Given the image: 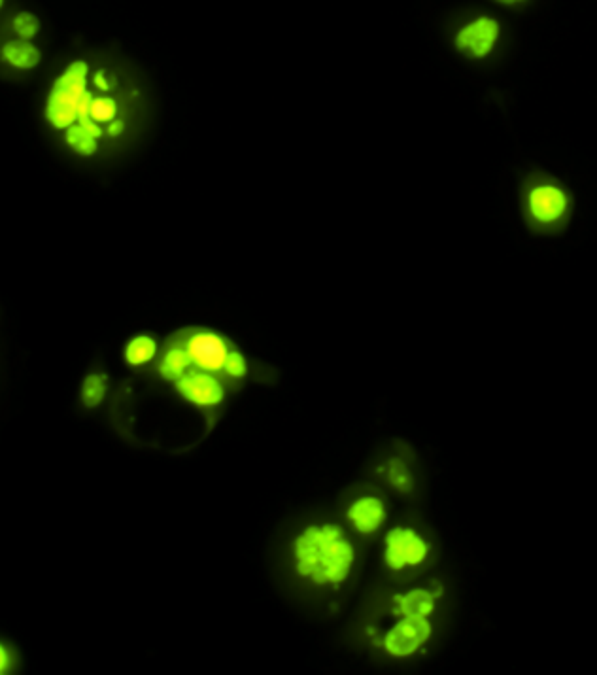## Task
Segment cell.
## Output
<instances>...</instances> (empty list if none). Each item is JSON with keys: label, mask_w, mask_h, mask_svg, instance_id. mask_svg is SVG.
<instances>
[{"label": "cell", "mask_w": 597, "mask_h": 675, "mask_svg": "<svg viewBox=\"0 0 597 675\" xmlns=\"http://www.w3.org/2000/svg\"><path fill=\"white\" fill-rule=\"evenodd\" d=\"M291 564L299 579L318 589H339L354 570L356 549L339 524L316 522L291 543Z\"/></svg>", "instance_id": "cell-1"}, {"label": "cell", "mask_w": 597, "mask_h": 675, "mask_svg": "<svg viewBox=\"0 0 597 675\" xmlns=\"http://www.w3.org/2000/svg\"><path fill=\"white\" fill-rule=\"evenodd\" d=\"M518 208L533 237H562L577 210L569 184L543 167L531 165L518 180Z\"/></svg>", "instance_id": "cell-2"}, {"label": "cell", "mask_w": 597, "mask_h": 675, "mask_svg": "<svg viewBox=\"0 0 597 675\" xmlns=\"http://www.w3.org/2000/svg\"><path fill=\"white\" fill-rule=\"evenodd\" d=\"M87 78L89 65L84 59L72 61L57 76L46 103V120L52 127L65 131L84 116L87 101L91 97L87 91Z\"/></svg>", "instance_id": "cell-3"}, {"label": "cell", "mask_w": 597, "mask_h": 675, "mask_svg": "<svg viewBox=\"0 0 597 675\" xmlns=\"http://www.w3.org/2000/svg\"><path fill=\"white\" fill-rule=\"evenodd\" d=\"M429 543L410 526H393L384 537L382 558L390 572H405L422 566L429 556Z\"/></svg>", "instance_id": "cell-4"}, {"label": "cell", "mask_w": 597, "mask_h": 675, "mask_svg": "<svg viewBox=\"0 0 597 675\" xmlns=\"http://www.w3.org/2000/svg\"><path fill=\"white\" fill-rule=\"evenodd\" d=\"M433 636V624L426 617H397V621L378 638L380 649L393 658H409L420 653Z\"/></svg>", "instance_id": "cell-5"}, {"label": "cell", "mask_w": 597, "mask_h": 675, "mask_svg": "<svg viewBox=\"0 0 597 675\" xmlns=\"http://www.w3.org/2000/svg\"><path fill=\"white\" fill-rule=\"evenodd\" d=\"M501 38V23L490 16H478L467 21L454 36L456 50L475 61L488 59Z\"/></svg>", "instance_id": "cell-6"}, {"label": "cell", "mask_w": 597, "mask_h": 675, "mask_svg": "<svg viewBox=\"0 0 597 675\" xmlns=\"http://www.w3.org/2000/svg\"><path fill=\"white\" fill-rule=\"evenodd\" d=\"M178 341L188 350L193 360V367L205 369L210 373L222 371L223 362L229 350L233 348L227 343L225 337L212 333V331H205V329H195L186 337H180Z\"/></svg>", "instance_id": "cell-7"}, {"label": "cell", "mask_w": 597, "mask_h": 675, "mask_svg": "<svg viewBox=\"0 0 597 675\" xmlns=\"http://www.w3.org/2000/svg\"><path fill=\"white\" fill-rule=\"evenodd\" d=\"M174 388L182 398L197 407H218L225 399V388L220 379H216L205 369H189L186 375L174 381Z\"/></svg>", "instance_id": "cell-8"}, {"label": "cell", "mask_w": 597, "mask_h": 675, "mask_svg": "<svg viewBox=\"0 0 597 675\" xmlns=\"http://www.w3.org/2000/svg\"><path fill=\"white\" fill-rule=\"evenodd\" d=\"M443 596V589L435 587H416V589L397 592L392 596L390 604V613L393 617H426L431 619V615L437 609V600Z\"/></svg>", "instance_id": "cell-9"}, {"label": "cell", "mask_w": 597, "mask_h": 675, "mask_svg": "<svg viewBox=\"0 0 597 675\" xmlns=\"http://www.w3.org/2000/svg\"><path fill=\"white\" fill-rule=\"evenodd\" d=\"M386 505L378 498V496H359L354 502H350L348 509H346V519L352 524V528L363 534V536H371L382 528V524L386 522Z\"/></svg>", "instance_id": "cell-10"}, {"label": "cell", "mask_w": 597, "mask_h": 675, "mask_svg": "<svg viewBox=\"0 0 597 675\" xmlns=\"http://www.w3.org/2000/svg\"><path fill=\"white\" fill-rule=\"evenodd\" d=\"M0 61L16 70H33L42 61V52L31 40L12 38L0 46Z\"/></svg>", "instance_id": "cell-11"}, {"label": "cell", "mask_w": 597, "mask_h": 675, "mask_svg": "<svg viewBox=\"0 0 597 675\" xmlns=\"http://www.w3.org/2000/svg\"><path fill=\"white\" fill-rule=\"evenodd\" d=\"M189 369H193V360H191L188 350L178 339L172 341L171 345L165 350L161 362H159V375L165 381L174 382L176 379H180L182 375H186Z\"/></svg>", "instance_id": "cell-12"}, {"label": "cell", "mask_w": 597, "mask_h": 675, "mask_svg": "<svg viewBox=\"0 0 597 675\" xmlns=\"http://www.w3.org/2000/svg\"><path fill=\"white\" fill-rule=\"evenodd\" d=\"M157 354V341L150 335H137L125 347V362L131 367L150 364Z\"/></svg>", "instance_id": "cell-13"}, {"label": "cell", "mask_w": 597, "mask_h": 675, "mask_svg": "<svg viewBox=\"0 0 597 675\" xmlns=\"http://www.w3.org/2000/svg\"><path fill=\"white\" fill-rule=\"evenodd\" d=\"M82 118H89L93 122L101 123V125L104 123L106 125V123L118 118V103L110 95H103V93L101 95H91L89 101H87L86 110H84Z\"/></svg>", "instance_id": "cell-14"}, {"label": "cell", "mask_w": 597, "mask_h": 675, "mask_svg": "<svg viewBox=\"0 0 597 675\" xmlns=\"http://www.w3.org/2000/svg\"><path fill=\"white\" fill-rule=\"evenodd\" d=\"M65 142L76 154L84 157L95 156L99 150V140L91 137L78 122L72 123L69 129H65Z\"/></svg>", "instance_id": "cell-15"}, {"label": "cell", "mask_w": 597, "mask_h": 675, "mask_svg": "<svg viewBox=\"0 0 597 675\" xmlns=\"http://www.w3.org/2000/svg\"><path fill=\"white\" fill-rule=\"evenodd\" d=\"M108 390V377L104 373H91L87 375L86 381L82 384V401L84 405L93 409L103 403L104 396Z\"/></svg>", "instance_id": "cell-16"}, {"label": "cell", "mask_w": 597, "mask_h": 675, "mask_svg": "<svg viewBox=\"0 0 597 675\" xmlns=\"http://www.w3.org/2000/svg\"><path fill=\"white\" fill-rule=\"evenodd\" d=\"M380 473L386 475V481L399 492H409L412 488V475H410L409 469L407 466L401 462V460H390L386 462L382 468H380Z\"/></svg>", "instance_id": "cell-17"}, {"label": "cell", "mask_w": 597, "mask_h": 675, "mask_svg": "<svg viewBox=\"0 0 597 675\" xmlns=\"http://www.w3.org/2000/svg\"><path fill=\"white\" fill-rule=\"evenodd\" d=\"M40 19L38 16H35L33 12H18L14 19H12V31L16 38H21V40H35L38 33H40Z\"/></svg>", "instance_id": "cell-18"}, {"label": "cell", "mask_w": 597, "mask_h": 675, "mask_svg": "<svg viewBox=\"0 0 597 675\" xmlns=\"http://www.w3.org/2000/svg\"><path fill=\"white\" fill-rule=\"evenodd\" d=\"M222 373H225L231 379H244L248 375V362L237 348L229 350V354L223 362Z\"/></svg>", "instance_id": "cell-19"}, {"label": "cell", "mask_w": 597, "mask_h": 675, "mask_svg": "<svg viewBox=\"0 0 597 675\" xmlns=\"http://www.w3.org/2000/svg\"><path fill=\"white\" fill-rule=\"evenodd\" d=\"M93 86L99 93L108 95V93H112V89L116 86V80L106 70L99 69L93 74Z\"/></svg>", "instance_id": "cell-20"}, {"label": "cell", "mask_w": 597, "mask_h": 675, "mask_svg": "<svg viewBox=\"0 0 597 675\" xmlns=\"http://www.w3.org/2000/svg\"><path fill=\"white\" fill-rule=\"evenodd\" d=\"M12 668H14L12 653L8 651V647L4 643H0V675L12 672Z\"/></svg>", "instance_id": "cell-21"}, {"label": "cell", "mask_w": 597, "mask_h": 675, "mask_svg": "<svg viewBox=\"0 0 597 675\" xmlns=\"http://www.w3.org/2000/svg\"><path fill=\"white\" fill-rule=\"evenodd\" d=\"M123 131H125V122H123V120H118V118L104 125V135L114 137V139H118Z\"/></svg>", "instance_id": "cell-22"}, {"label": "cell", "mask_w": 597, "mask_h": 675, "mask_svg": "<svg viewBox=\"0 0 597 675\" xmlns=\"http://www.w3.org/2000/svg\"><path fill=\"white\" fill-rule=\"evenodd\" d=\"M497 4H501V6H509V8H512V6H520V4H524V2H528V0H495Z\"/></svg>", "instance_id": "cell-23"}, {"label": "cell", "mask_w": 597, "mask_h": 675, "mask_svg": "<svg viewBox=\"0 0 597 675\" xmlns=\"http://www.w3.org/2000/svg\"><path fill=\"white\" fill-rule=\"evenodd\" d=\"M2 6H4V0H0V8H2Z\"/></svg>", "instance_id": "cell-24"}]
</instances>
